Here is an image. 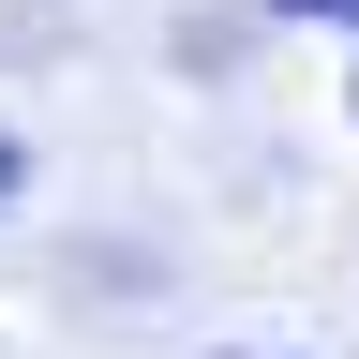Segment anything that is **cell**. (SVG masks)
<instances>
[{"instance_id": "obj_2", "label": "cell", "mask_w": 359, "mask_h": 359, "mask_svg": "<svg viewBox=\"0 0 359 359\" xmlns=\"http://www.w3.org/2000/svg\"><path fill=\"white\" fill-rule=\"evenodd\" d=\"M285 15H359V0H285Z\"/></svg>"}, {"instance_id": "obj_1", "label": "cell", "mask_w": 359, "mask_h": 359, "mask_svg": "<svg viewBox=\"0 0 359 359\" xmlns=\"http://www.w3.org/2000/svg\"><path fill=\"white\" fill-rule=\"evenodd\" d=\"M15 180H30V150H15V135H0V210H15Z\"/></svg>"}]
</instances>
